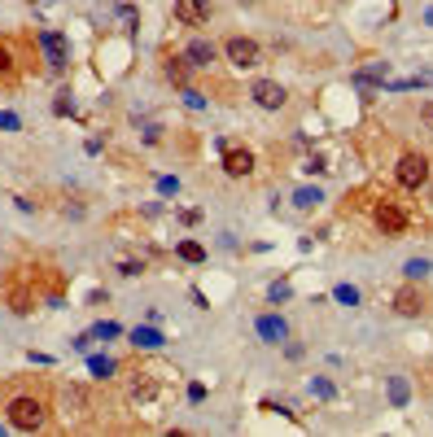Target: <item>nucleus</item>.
Returning <instances> with one entry per match:
<instances>
[{
	"instance_id": "ddd939ff",
	"label": "nucleus",
	"mask_w": 433,
	"mask_h": 437,
	"mask_svg": "<svg viewBox=\"0 0 433 437\" xmlns=\"http://www.w3.org/2000/svg\"><path fill=\"white\" fill-rule=\"evenodd\" d=\"M18 79V62H13V48L0 44V84H13Z\"/></svg>"
},
{
	"instance_id": "f3484780",
	"label": "nucleus",
	"mask_w": 433,
	"mask_h": 437,
	"mask_svg": "<svg viewBox=\"0 0 433 437\" xmlns=\"http://www.w3.org/2000/svg\"><path fill=\"white\" fill-rule=\"evenodd\" d=\"M403 271H407V280H424V276H429V263H424V259H412Z\"/></svg>"
},
{
	"instance_id": "423d86ee",
	"label": "nucleus",
	"mask_w": 433,
	"mask_h": 437,
	"mask_svg": "<svg viewBox=\"0 0 433 437\" xmlns=\"http://www.w3.org/2000/svg\"><path fill=\"white\" fill-rule=\"evenodd\" d=\"M223 53H227V62H232L237 70L259 66V44H254V40H245V35H232V40L223 44Z\"/></svg>"
},
{
	"instance_id": "2eb2a0df",
	"label": "nucleus",
	"mask_w": 433,
	"mask_h": 437,
	"mask_svg": "<svg viewBox=\"0 0 433 437\" xmlns=\"http://www.w3.org/2000/svg\"><path fill=\"white\" fill-rule=\"evenodd\" d=\"M167 79L184 88V84H189V62H184V57H171V62H167Z\"/></svg>"
},
{
	"instance_id": "39448f33",
	"label": "nucleus",
	"mask_w": 433,
	"mask_h": 437,
	"mask_svg": "<svg viewBox=\"0 0 433 437\" xmlns=\"http://www.w3.org/2000/svg\"><path fill=\"white\" fill-rule=\"evenodd\" d=\"M429 306H433V297H429L420 285H403V289L394 293V311H398V315H407V319L429 315Z\"/></svg>"
},
{
	"instance_id": "9d476101",
	"label": "nucleus",
	"mask_w": 433,
	"mask_h": 437,
	"mask_svg": "<svg viewBox=\"0 0 433 437\" xmlns=\"http://www.w3.org/2000/svg\"><path fill=\"white\" fill-rule=\"evenodd\" d=\"M223 171L232 175V179L249 175V171H254V153H249V149H227V153H223Z\"/></svg>"
},
{
	"instance_id": "0eeeda50",
	"label": "nucleus",
	"mask_w": 433,
	"mask_h": 437,
	"mask_svg": "<svg viewBox=\"0 0 433 437\" xmlns=\"http://www.w3.org/2000/svg\"><path fill=\"white\" fill-rule=\"evenodd\" d=\"M40 48H44V57H48V66H53V70H62V66L70 62V40H66L62 31H40Z\"/></svg>"
},
{
	"instance_id": "f8f14e48",
	"label": "nucleus",
	"mask_w": 433,
	"mask_h": 437,
	"mask_svg": "<svg viewBox=\"0 0 433 437\" xmlns=\"http://www.w3.org/2000/svg\"><path fill=\"white\" fill-rule=\"evenodd\" d=\"M215 57H219V48H215L210 40H193V44H189V53H184V62H189V66H210Z\"/></svg>"
},
{
	"instance_id": "20e7f679",
	"label": "nucleus",
	"mask_w": 433,
	"mask_h": 437,
	"mask_svg": "<svg viewBox=\"0 0 433 437\" xmlns=\"http://www.w3.org/2000/svg\"><path fill=\"white\" fill-rule=\"evenodd\" d=\"M429 171H433V162L424 158V153H403L398 158V166H394V175H398V184L403 188H424V179H429Z\"/></svg>"
},
{
	"instance_id": "7ed1b4c3",
	"label": "nucleus",
	"mask_w": 433,
	"mask_h": 437,
	"mask_svg": "<svg viewBox=\"0 0 433 437\" xmlns=\"http://www.w3.org/2000/svg\"><path fill=\"white\" fill-rule=\"evenodd\" d=\"M5 306H9L13 315H31L35 306H40V293H35V276H31V280L13 276L9 285H5Z\"/></svg>"
},
{
	"instance_id": "6ab92c4d",
	"label": "nucleus",
	"mask_w": 433,
	"mask_h": 437,
	"mask_svg": "<svg viewBox=\"0 0 433 437\" xmlns=\"http://www.w3.org/2000/svg\"><path fill=\"white\" fill-rule=\"evenodd\" d=\"M337 302L354 306V302H359V289H350V285H342V289H337Z\"/></svg>"
},
{
	"instance_id": "f03ea898",
	"label": "nucleus",
	"mask_w": 433,
	"mask_h": 437,
	"mask_svg": "<svg viewBox=\"0 0 433 437\" xmlns=\"http://www.w3.org/2000/svg\"><path fill=\"white\" fill-rule=\"evenodd\" d=\"M372 223H376L386 237H403L412 219H407V210H403V205H398L394 197H381V201L372 205Z\"/></svg>"
},
{
	"instance_id": "6e6552de",
	"label": "nucleus",
	"mask_w": 433,
	"mask_h": 437,
	"mask_svg": "<svg viewBox=\"0 0 433 437\" xmlns=\"http://www.w3.org/2000/svg\"><path fill=\"white\" fill-rule=\"evenodd\" d=\"M175 22H184V27H206L210 22V0H175Z\"/></svg>"
},
{
	"instance_id": "9b49d317",
	"label": "nucleus",
	"mask_w": 433,
	"mask_h": 437,
	"mask_svg": "<svg viewBox=\"0 0 433 437\" xmlns=\"http://www.w3.org/2000/svg\"><path fill=\"white\" fill-rule=\"evenodd\" d=\"M254 328H259V337L267 341V346H280V341H285L289 337V324L285 319H280V315H263L259 324H254Z\"/></svg>"
},
{
	"instance_id": "1a4fd4ad",
	"label": "nucleus",
	"mask_w": 433,
	"mask_h": 437,
	"mask_svg": "<svg viewBox=\"0 0 433 437\" xmlns=\"http://www.w3.org/2000/svg\"><path fill=\"white\" fill-rule=\"evenodd\" d=\"M249 96L259 101L263 110H280V106H285V88H280V84H271V79H259V84L249 88Z\"/></svg>"
},
{
	"instance_id": "a211bd4d",
	"label": "nucleus",
	"mask_w": 433,
	"mask_h": 437,
	"mask_svg": "<svg viewBox=\"0 0 433 437\" xmlns=\"http://www.w3.org/2000/svg\"><path fill=\"white\" fill-rule=\"evenodd\" d=\"M88 368H92V372H96L101 380H106V376H114V363H110V358H101V354L92 358V363H88Z\"/></svg>"
},
{
	"instance_id": "f257e3e1",
	"label": "nucleus",
	"mask_w": 433,
	"mask_h": 437,
	"mask_svg": "<svg viewBox=\"0 0 433 437\" xmlns=\"http://www.w3.org/2000/svg\"><path fill=\"white\" fill-rule=\"evenodd\" d=\"M48 385L40 380L35 390H27V394H13V398H5V420H9V429H18V433H40L44 424H48Z\"/></svg>"
},
{
	"instance_id": "aec40b11",
	"label": "nucleus",
	"mask_w": 433,
	"mask_h": 437,
	"mask_svg": "<svg viewBox=\"0 0 433 437\" xmlns=\"http://www.w3.org/2000/svg\"><path fill=\"white\" fill-rule=\"evenodd\" d=\"M53 110H57V114H70V110H74V106H70V92H62V101H57Z\"/></svg>"
},
{
	"instance_id": "dca6fc26",
	"label": "nucleus",
	"mask_w": 433,
	"mask_h": 437,
	"mask_svg": "<svg viewBox=\"0 0 433 437\" xmlns=\"http://www.w3.org/2000/svg\"><path fill=\"white\" fill-rule=\"evenodd\" d=\"M180 259L184 263H206V249H201L197 241H180Z\"/></svg>"
},
{
	"instance_id": "412c9836",
	"label": "nucleus",
	"mask_w": 433,
	"mask_h": 437,
	"mask_svg": "<svg viewBox=\"0 0 433 437\" xmlns=\"http://www.w3.org/2000/svg\"><path fill=\"white\" fill-rule=\"evenodd\" d=\"M315 201H320V193H311V188H307V193H298V205H315Z\"/></svg>"
},
{
	"instance_id": "5701e85b",
	"label": "nucleus",
	"mask_w": 433,
	"mask_h": 437,
	"mask_svg": "<svg viewBox=\"0 0 433 437\" xmlns=\"http://www.w3.org/2000/svg\"><path fill=\"white\" fill-rule=\"evenodd\" d=\"M420 118H424V123L433 127V101H424V106H420Z\"/></svg>"
},
{
	"instance_id": "4468645a",
	"label": "nucleus",
	"mask_w": 433,
	"mask_h": 437,
	"mask_svg": "<svg viewBox=\"0 0 433 437\" xmlns=\"http://www.w3.org/2000/svg\"><path fill=\"white\" fill-rule=\"evenodd\" d=\"M132 346H136V350H158L162 337H158L154 328H136V332H132Z\"/></svg>"
},
{
	"instance_id": "4be33fe9",
	"label": "nucleus",
	"mask_w": 433,
	"mask_h": 437,
	"mask_svg": "<svg viewBox=\"0 0 433 437\" xmlns=\"http://www.w3.org/2000/svg\"><path fill=\"white\" fill-rule=\"evenodd\" d=\"M0 127H5V132H18V118L13 114H0Z\"/></svg>"
}]
</instances>
